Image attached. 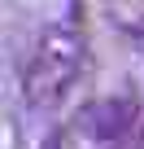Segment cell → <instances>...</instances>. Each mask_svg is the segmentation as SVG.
Here are the masks:
<instances>
[{
	"instance_id": "1",
	"label": "cell",
	"mask_w": 144,
	"mask_h": 149,
	"mask_svg": "<svg viewBox=\"0 0 144 149\" xmlns=\"http://www.w3.org/2000/svg\"><path fill=\"white\" fill-rule=\"evenodd\" d=\"M83 61H88V44L74 26L65 22H52L35 35L26 61H22V97L26 105L35 110H52L70 97V88L79 84L83 74Z\"/></svg>"
},
{
	"instance_id": "2",
	"label": "cell",
	"mask_w": 144,
	"mask_h": 149,
	"mask_svg": "<svg viewBox=\"0 0 144 149\" xmlns=\"http://www.w3.org/2000/svg\"><path fill=\"white\" fill-rule=\"evenodd\" d=\"M135 114H140L135 97L114 92V97H101V101L83 105L79 118H74V132H83V136L96 140V145H114V140H122V136L135 127Z\"/></svg>"
}]
</instances>
